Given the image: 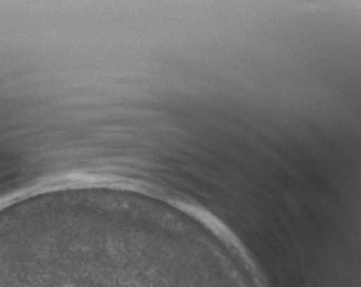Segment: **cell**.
Masks as SVG:
<instances>
[]
</instances>
